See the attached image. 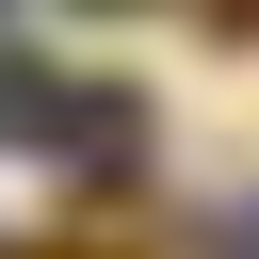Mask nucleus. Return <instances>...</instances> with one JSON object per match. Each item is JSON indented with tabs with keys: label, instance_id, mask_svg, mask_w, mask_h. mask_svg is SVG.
<instances>
[{
	"label": "nucleus",
	"instance_id": "f257e3e1",
	"mask_svg": "<svg viewBox=\"0 0 259 259\" xmlns=\"http://www.w3.org/2000/svg\"><path fill=\"white\" fill-rule=\"evenodd\" d=\"M49 259H97V243H49Z\"/></svg>",
	"mask_w": 259,
	"mask_h": 259
}]
</instances>
